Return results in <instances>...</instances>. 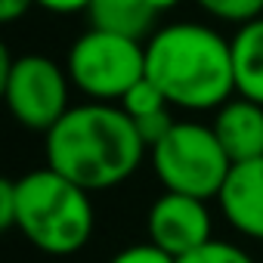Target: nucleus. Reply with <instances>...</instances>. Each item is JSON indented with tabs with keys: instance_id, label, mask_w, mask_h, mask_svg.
<instances>
[{
	"instance_id": "1",
	"label": "nucleus",
	"mask_w": 263,
	"mask_h": 263,
	"mask_svg": "<svg viewBox=\"0 0 263 263\" xmlns=\"http://www.w3.org/2000/svg\"><path fill=\"white\" fill-rule=\"evenodd\" d=\"M146 143L137 134V124L111 102L74 105L47 134V167L87 192L124 183L140 167Z\"/></svg>"
},
{
	"instance_id": "2",
	"label": "nucleus",
	"mask_w": 263,
	"mask_h": 263,
	"mask_svg": "<svg viewBox=\"0 0 263 263\" xmlns=\"http://www.w3.org/2000/svg\"><path fill=\"white\" fill-rule=\"evenodd\" d=\"M146 78L180 108H220L235 93L232 44L198 22L158 28L146 44Z\"/></svg>"
},
{
	"instance_id": "3",
	"label": "nucleus",
	"mask_w": 263,
	"mask_h": 263,
	"mask_svg": "<svg viewBox=\"0 0 263 263\" xmlns=\"http://www.w3.org/2000/svg\"><path fill=\"white\" fill-rule=\"evenodd\" d=\"M93 226L90 192L59 171L41 167L16 180V229L34 248L59 257L74 254L90 241Z\"/></svg>"
},
{
	"instance_id": "4",
	"label": "nucleus",
	"mask_w": 263,
	"mask_h": 263,
	"mask_svg": "<svg viewBox=\"0 0 263 263\" xmlns=\"http://www.w3.org/2000/svg\"><path fill=\"white\" fill-rule=\"evenodd\" d=\"M152 167L164 192H180L192 198H220L223 183L232 171L214 127L177 121L171 134L152 149Z\"/></svg>"
},
{
	"instance_id": "5",
	"label": "nucleus",
	"mask_w": 263,
	"mask_h": 263,
	"mask_svg": "<svg viewBox=\"0 0 263 263\" xmlns=\"http://www.w3.org/2000/svg\"><path fill=\"white\" fill-rule=\"evenodd\" d=\"M68 78L93 102L124 99L146 78V44L90 28L68 50Z\"/></svg>"
},
{
	"instance_id": "6",
	"label": "nucleus",
	"mask_w": 263,
	"mask_h": 263,
	"mask_svg": "<svg viewBox=\"0 0 263 263\" xmlns=\"http://www.w3.org/2000/svg\"><path fill=\"white\" fill-rule=\"evenodd\" d=\"M68 74L41 53L10 56V50L0 53V90H4L10 115L31 127V130H50L65 118L68 105Z\"/></svg>"
},
{
	"instance_id": "7",
	"label": "nucleus",
	"mask_w": 263,
	"mask_h": 263,
	"mask_svg": "<svg viewBox=\"0 0 263 263\" xmlns=\"http://www.w3.org/2000/svg\"><path fill=\"white\" fill-rule=\"evenodd\" d=\"M146 226H149V241L161 248L164 254H171L174 260L198 251L201 245L214 238L211 214L204 201L192 195H180V192H164L149 208Z\"/></svg>"
},
{
	"instance_id": "8",
	"label": "nucleus",
	"mask_w": 263,
	"mask_h": 263,
	"mask_svg": "<svg viewBox=\"0 0 263 263\" xmlns=\"http://www.w3.org/2000/svg\"><path fill=\"white\" fill-rule=\"evenodd\" d=\"M220 204L238 232L263 241V158L232 164L220 192Z\"/></svg>"
},
{
	"instance_id": "9",
	"label": "nucleus",
	"mask_w": 263,
	"mask_h": 263,
	"mask_svg": "<svg viewBox=\"0 0 263 263\" xmlns=\"http://www.w3.org/2000/svg\"><path fill=\"white\" fill-rule=\"evenodd\" d=\"M214 134L232 164L263 158V105L251 99H229L214 118Z\"/></svg>"
},
{
	"instance_id": "10",
	"label": "nucleus",
	"mask_w": 263,
	"mask_h": 263,
	"mask_svg": "<svg viewBox=\"0 0 263 263\" xmlns=\"http://www.w3.org/2000/svg\"><path fill=\"white\" fill-rule=\"evenodd\" d=\"M177 4L180 0H90L87 16H90V28L143 41L158 31L155 28L158 16Z\"/></svg>"
},
{
	"instance_id": "11",
	"label": "nucleus",
	"mask_w": 263,
	"mask_h": 263,
	"mask_svg": "<svg viewBox=\"0 0 263 263\" xmlns=\"http://www.w3.org/2000/svg\"><path fill=\"white\" fill-rule=\"evenodd\" d=\"M232 44V71H235V93L263 105V16L241 25Z\"/></svg>"
},
{
	"instance_id": "12",
	"label": "nucleus",
	"mask_w": 263,
	"mask_h": 263,
	"mask_svg": "<svg viewBox=\"0 0 263 263\" xmlns=\"http://www.w3.org/2000/svg\"><path fill=\"white\" fill-rule=\"evenodd\" d=\"M121 108L127 111L130 121H140V118H149V115H155V111L171 108V99L164 96V90H161L158 84H152L149 78H143L134 90L121 99Z\"/></svg>"
},
{
	"instance_id": "13",
	"label": "nucleus",
	"mask_w": 263,
	"mask_h": 263,
	"mask_svg": "<svg viewBox=\"0 0 263 263\" xmlns=\"http://www.w3.org/2000/svg\"><path fill=\"white\" fill-rule=\"evenodd\" d=\"M198 7L220 22H235L238 28L263 16V0H198Z\"/></svg>"
},
{
	"instance_id": "14",
	"label": "nucleus",
	"mask_w": 263,
	"mask_h": 263,
	"mask_svg": "<svg viewBox=\"0 0 263 263\" xmlns=\"http://www.w3.org/2000/svg\"><path fill=\"white\" fill-rule=\"evenodd\" d=\"M177 263H254V260H251V254H248V251H241L238 245L211 238L208 245H201L198 251H192V254L180 257Z\"/></svg>"
},
{
	"instance_id": "15",
	"label": "nucleus",
	"mask_w": 263,
	"mask_h": 263,
	"mask_svg": "<svg viewBox=\"0 0 263 263\" xmlns=\"http://www.w3.org/2000/svg\"><path fill=\"white\" fill-rule=\"evenodd\" d=\"M108 263H177L171 254H164L161 248H155L152 241L146 245H130L124 251H118Z\"/></svg>"
},
{
	"instance_id": "16",
	"label": "nucleus",
	"mask_w": 263,
	"mask_h": 263,
	"mask_svg": "<svg viewBox=\"0 0 263 263\" xmlns=\"http://www.w3.org/2000/svg\"><path fill=\"white\" fill-rule=\"evenodd\" d=\"M0 226L16 229V180L0 183Z\"/></svg>"
},
{
	"instance_id": "17",
	"label": "nucleus",
	"mask_w": 263,
	"mask_h": 263,
	"mask_svg": "<svg viewBox=\"0 0 263 263\" xmlns=\"http://www.w3.org/2000/svg\"><path fill=\"white\" fill-rule=\"evenodd\" d=\"M31 7H34V0H0V19H4V22H16Z\"/></svg>"
},
{
	"instance_id": "18",
	"label": "nucleus",
	"mask_w": 263,
	"mask_h": 263,
	"mask_svg": "<svg viewBox=\"0 0 263 263\" xmlns=\"http://www.w3.org/2000/svg\"><path fill=\"white\" fill-rule=\"evenodd\" d=\"M34 4L50 13H74V10H87L90 0H34Z\"/></svg>"
}]
</instances>
